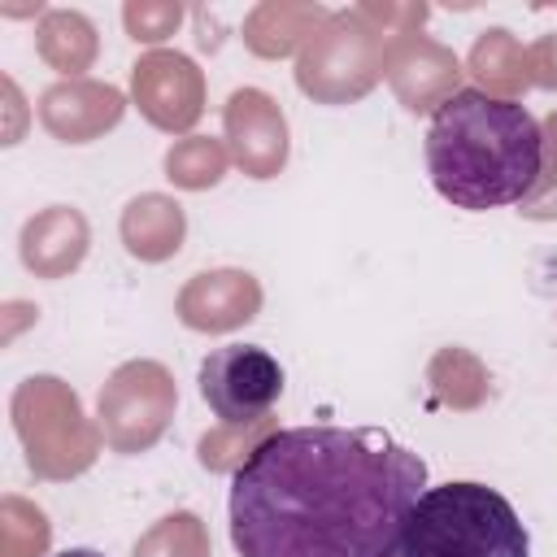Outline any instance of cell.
<instances>
[{
	"label": "cell",
	"mask_w": 557,
	"mask_h": 557,
	"mask_svg": "<svg viewBox=\"0 0 557 557\" xmlns=\"http://www.w3.org/2000/svg\"><path fill=\"white\" fill-rule=\"evenodd\" d=\"M426 461L379 426H287L231 474L239 557H396Z\"/></svg>",
	"instance_id": "6da1fadb"
},
{
	"label": "cell",
	"mask_w": 557,
	"mask_h": 557,
	"mask_svg": "<svg viewBox=\"0 0 557 557\" xmlns=\"http://www.w3.org/2000/svg\"><path fill=\"white\" fill-rule=\"evenodd\" d=\"M396 557H531V535L496 487L457 479L413 500Z\"/></svg>",
	"instance_id": "3957f363"
},
{
	"label": "cell",
	"mask_w": 557,
	"mask_h": 557,
	"mask_svg": "<svg viewBox=\"0 0 557 557\" xmlns=\"http://www.w3.org/2000/svg\"><path fill=\"white\" fill-rule=\"evenodd\" d=\"M52 557H104V553H96V548H61Z\"/></svg>",
	"instance_id": "5b68a950"
},
{
	"label": "cell",
	"mask_w": 557,
	"mask_h": 557,
	"mask_svg": "<svg viewBox=\"0 0 557 557\" xmlns=\"http://www.w3.org/2000/svg\"><path fill=\"white\" fill-rule=\"evenodd\" d=\"M422 152L435 191L470 213L518 205L544 174V131L535 113L479 87L453 91L431 113Z\"/></svg>",
	"instance_id": "7a4b0ae2"
},
{
	"label": "cell",
	"mask_w": 557,
	"mask_h": 557,
	"mask_svg": "<svg viewBox=\"0 0 557 557\" xmlns=\"http://www.w3.org/2000/svg\"><path fill=\"white\" fill-rule=\"evenodd\" d=\"M200 396L222 422L248 426L278 405L283 366L261 344H222L200 361Z\"/></svg>",
	"instance_id": "277c9868"
}]
</instances>
